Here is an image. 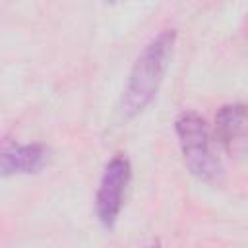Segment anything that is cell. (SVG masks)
Returning <instances> with one entry per match:
<instances>
[{
	"mask_svg": "<svg viewBox=\"0 0 248 248\" xmlns=\"http://www.w3.org/2000/svg\"><path fill=\"white\" fill-rule=\"evenodd\" d=\"M215 140L229 155H248V107L223 105L215 114Z\"/></svg>",
	"mask_w": 248,
	"mask_h": 248,
	"instance_id": "277c9868",
	"label": "cell"
},
{
	"mask_svg": "<svg viewBox=\"0 0 248 248\" xmlns=\"http://www.w3.org/2000/svg\"><path fill=\"white\" fill-rule=\"evenodd\" d=\"M50 159V149L43 143H16L4 141L2 145V174H31L46 167Z\"/></svg>",
	"mask_w": 248,
	"mask_h": 248,
	"instance_id": "5b68a950",
	"label": "cell"
},
{
	"mask_svg": "<svg viewBox=\"0 0 248 248\" xmlns=\"http://www.w3.org/2000/svg\"><path fill=\"white\" fill-rule=\"evenodd\" d=\"M130 161L124 155H114L105 167L95 196V211L105 227H112L116 223L122 207V196L130 182Z\"/></svg>",
	"mask_w": 248,
	"mask_h": 248,
	"instance_id": "3957f363",
	"label": "cell"
},
{
	"mask_svg": "<svg viewBox=\"0 0 248 248\" xmlns=\"http://www.w3.org/2000/svg\"><path fill=\"white\" fill-rule=\"evenodd\" d=\"M174 130L188 170L205 182L219 180L223 167L217 153L213 151L211 134L205 120L194 110H184L178 114L174 122Z\"/></svg>",
	"mask_w": 248,
	"mask_h": 248,
	"instance_id": "7a4b0ae2",
	"label": "cell"
},
{
	"mask_svg": "<svg viewBox=\"0 0 248 248\" xmlns=\"http://www.w3.org/2000/svg\"><path fill=\"white\" fill-rule=\"evenodd\" d=\"M174 39H176L174 29L161 31L143 46L141 54L134 62V68L128 78V85L124 89V95L118 107L120 116L124 120L140 114L157 95L172 54Z\"/></svg>",
	"mask_w": 248,
	"mask_h": 248,
	"instance_id": "6da1fadb",
	"label": "cell"
}]
</instances>
